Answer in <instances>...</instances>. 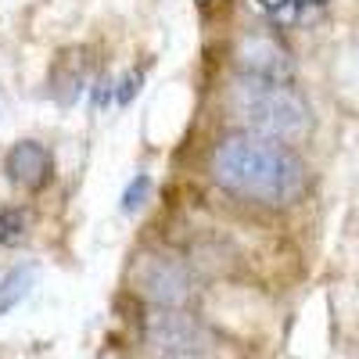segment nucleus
Wrapping results in <instances>:
<instances>
[{"mask_svg":"<svg viewBox=\"0 0 359 359\" xmlns=\"http://www.w3.org/2000/svg\"><path fill=\"white\" fill-rule=\"evenodd\" d=\"M208 172L226 194L266 208H291L309 194V165L302 155L291 144L248 130L226 133L212 147Z\"/></svg>","mask_w":359,"mask_h":359,"instance_id":"obj_1","label":"nucleus"},{"mask_svg":"<svg viewBox=\"0 0 359 359\" xmlns=\"http://www.w3.org/2000/svg\"><path fill=\"white\" fill-rule=\"evenodd\" d=\"M226 108L241 123V130L291 147L313 133V108L291 83L237 76L226 90Z\"/></svg>","mask_w":359,"mask_h":359,"instance_id":"obj_2","label":"nucleus"},{"mask_svg":"<svg viewBox=\"0 0 359 359\" xmlns=\"http://www.w3.org/2000/svg\"><path fill=\"white\" fill-rule=\"evenodd\" d=\"M130 287L151 309H187L194 298V273L165 252H140L130 262Z\"/></svg>","mask_w":359,"mask_h":359,"instance_id":"obj_3","label":"nucleus"},{"mask_svg":"<svg viewBox=\"0 0 359 359\" xmlns=\"http://www.w3.org/2000/svg\"><path fill=\"white\" fill-rule=\"evenodd\" d=\"M144 341L169 359H191L212 345V331L187 309H151L144 313Z\"/></svg>","mask_w":359,"mask_h":359,"instance_id":"obj_4","label":"nucleus"},{"mask_svg":"<svg viewBox=\"0 0 359 359\" xmlns=\"http://www.w3.org/2000/svg\"><path fill=\"white\" fill-rule=\"evenodd\" d=\"M233 65L241 76H252V79H269V83L294 79V57L287 43L277 33H266V29H248L233 43Z\"/></svg>","mask_w":359,"mask_h":359,"instance_id":"obj_5","label":"nucleus"},{"mask_svg":"<svg viewBox=\"0 0 359 359\" xmlns=\"http://www.w3.org/2000/svg\"><path fill=\"white\" fill-rule=\"evenodd\" d=\"M4 176L18 191L36 194L54 180V158L40 140H15L4 155Z\"/></svg>","mask_w":359,"mask_h":359,"instance_id":"obj_6","label":"nucleus"},{"mask_svg":"<svg viewBox=\"0 0 359 359\" xmlns=\"http://www.w3.org/2000/svg\"><path fill=\"white\" fill-rule=\"evenodd\" d=\"M50 97L62 104V108H72L79 101V94L86 90V65L76 50H65L54 57V69H50Z\"/></svg>","mask_w":359,"mask_h":359,"instance_id":"obj_7","label":"nucleus"},{"mask_svg":"<svg viewBox=\"0 0 359 359\" xmlns=\"http://www.w3.org/2000/svg\"><path fill=\"white\" fill-rule=\"evenodd\" d=\"M36 284V262H22L15 269H8L4 277H0V316H8L15 306H22L29 291Z\"/></svg>","mask_w":359,"mask_h":359,"instance_id":"obj_8","label":"nucleus"},{"mask_svg":"<svg viewBox=\"0 0 359 359\" xmlns=\"http://www.w3.org/2000/svg\"><path fill=\"white\" fill-rule=\"evenodd\" d=\"M29 237V212L22 205H4L0 208V245L18 248Z\"/></svg>","mask_w":359,"mask_h":359,"instance_id":"obj_9","label":"nucleus"},{"mask_svg":"<svg viewBox=\"0 0 359 359\" xmlns=\"http://www.w3.org/2000/svg\"><path fill=\"white\" fill-rule=\"evenodd\" d=\"M151 176L147 172H137L130 184H126V191H123V212L126 216H133V212H140V208L147 205V198H151Z\"/></svg>","mask_w":359,"mask_h":359,"instance_id":"obj_10","label":"nucleus"},{"mask_svg":"<svg viewBox=\"0 0 359 359\" xmlns=\"http://www.w3.org/2000/svg\"><path fill=\"white\" fill-rule=\"evenodd\" d=\"M255 4L273 22H287V18L298 15V8H306V0H255Z\"/></svg>","mask_w":359,"mask_h":359,"instance_id":"obj_11","label":"nucleus"},{"mask_svg":"<svg viewBox=\"0 0 359 359\" xmlns=\"http://www.w3.org/2000/svg\"><path fill=\"white\" fill-rule=\"evenodd\" d=\"M137 94H140V72H126L123 79L115 83V104H123V108H126Z\"/></svg>","mask_w":359,"mask_h":359,"instance_id":"obj_12","label":"nucleus"},{"mask_svg":"<svg viewBox=\"0 0 359 359\" xmlns=\"http://www.w3.org/2000/svg\"><path fill=\"white\" fill-rule=\"evenodd\" d=\"M306 4H327V0H306Z\"/></svg>","mask_w":359,"mask_h":359,"instance_id":"obj_13","label":"nucleus"}]
</instances>
